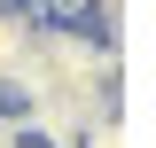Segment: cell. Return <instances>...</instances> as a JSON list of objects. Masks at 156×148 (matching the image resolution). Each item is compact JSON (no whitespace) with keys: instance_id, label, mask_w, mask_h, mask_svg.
<instances>
[{"instance_id":"1","label":"cell","mask_w":156,"mask_h":148,"mask_svg":"<svg viewBox=\"0 0 156 148\" xmlns=\"http://www.w3.org/2000/svg\"><path fill=\"white\" fill-rule=\"evenodd\" d=\"M8 148H39V140H31V132H16V140H8Z\"/></svg>"}]
</instances>
